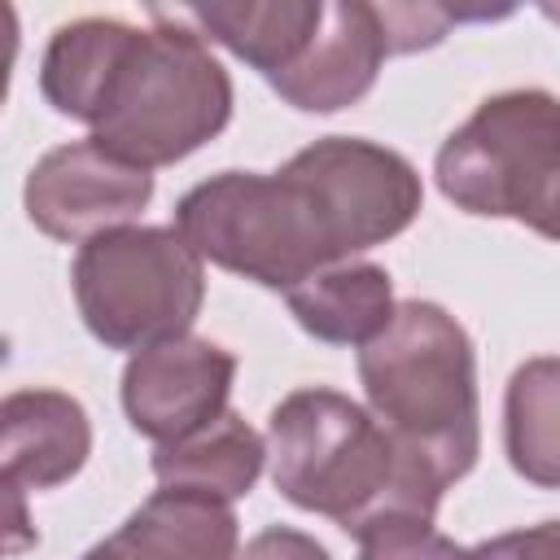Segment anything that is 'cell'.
<instances>
[{"label": "cell", "instance_id": "6da1fadb", "mask_svg": "<svg viewBox=\"0 0 560 560\" xmlns=\"http://www.w3.org/2000/svg\"><path fill=\"white\" fill-rule=\"evenodd\" d=\"M271 486L302 512L337 521L346 534L385 512L433 516L442 481L368 407L306 385L276 402L267 424Z\"/></svg>", "mask_w": 560, "mask_h": 560}, {"label": "cell", "instance_id": "7a4b0ae2", "mask_svg": "<svg viewBox=\"0 0 560 560\" xmlns=\"http://www.w3.org/2000/svg\"><path fill=\"white\" fill-rule=\"evenodd\" d=\"M153 26H127L88 109L92 140L144 171L171 166L214 140L232 114V79L206 39L171 9Z\"/></svg>", "mask_w": 560, "mask_h": 560}, {"label": "cell", "instance_id": "3957f363", "mask_svg": "<svg viewBox=\"0 0 560 560\" xmlns=\"http://www.w3.org/2000/svg\"><path fill=\"white\" fill-rule=\"evenodd\" d=\"M359 381L372 416L442 486L459 481L481 451L472 341L438 302H398L389 328L359 346Z\"/></svg>", "mask_w": 560, "mask_h": 560}, {"label": "cell", "instance_id": "277c9868", "mask_svg": "<svg viewBox=\"0 0 560 560\" xmlns=\"http://www.w3.org/2000/svg\"><path fill=\"white\" fill-rule=\"evenodd\" d=\"M175 232L223 271L262 289H298L315 271L350 262L341 228L319 188L284 162L276 175L223 171L188 188L175 206Z\"/></svg>", "mask_w": 560, "mask_h": 560}, {"label": "cell", "instance_id": "5b68a950", "mask_svg": "<svg viewBox=\"0 0 560 560\" xmlns=\"http://www.w3.org/2000/svg\"><path fill=\"white\" fill-rule=\"evenodd\" d=\"M433 175L459 210L521 219L547 241H560V96L538 88L486 96L446 136Z\"/></svg>", "mask_w": 560, "mask_h": 560}, {"label": "cell", "instance_id": "8992f818", "mask_svg": "<svg viewBox=\"0 0 560 560\" xmlns=\"http://www.w3.org/2000/svg\"><path fill=\"white\" fill-rule=\"evenodd\" d=\"M74 302L109 350H149L184 337L206 298L201 254L171 228H114L79 245Z\"/></svg>", "mask_w": 560, "mask_h": 560}, {"label": "cell", "instance_id": "52a82bcc", "mask_svg": "<svg viewBox=\"0 0 560 560\" xmlns=\"http://www.w3.org/2000/svg\"><path fill=\"white\" fill-rule=\"evenodd\" d=\"M328 201L346 254H363L385 245L420 214V175L416 166L372 140L359 136H324L289 158Z\"/></svg>", "mask_w": 560, "mask_h": 560}, {"label": "cell", "instance_id": "ba28073f", "mask_svg": "<svg viewBox=\"0 0 560 560\" xmlns=\"http://www.w3.org/2000/svg\"><path fill=\"white\" fill-rule=\"evenodd\" d=\"M26 214L52 241H92L127 228L153 197V175L105 144L74 140L48 149L26 175Z\"/></svg>", "mask_w": 560, "mask_h": 560}, {"label": "cell", "instance_id": "9c48e42d", "mask_svg": "<svg viewBox=\"0 0 560 560\" xmlns=\"http://www.w3.org/2000/svg\"><path fill=\"white\" fill-rule=\"evenodd\" d=\"M236 354L210 337H171L131 354L122 372V411L158 446L184 442L228 411Z\"/></svg>", "mask_w": 560, "mask_h": 560}, {"label": "cell", "instance_id": "30bf717a", "mask_svg": "<svg viewBox=\"0 0 560 560\" xmlns=\"http://www.w3.org/2000/svg\"><path fill=\"white\" fill-rule=\"evenodd\" d=\"M389 57L385 22L376 4L363 0H337L324 4V22L311 39V48L271 79V88L306 114H332L354 105L372 83L381 61Z\"/></svg>", "mask_w": 560, "mask_h": 560}, {"label": "cell", "instance_id": "8fae6325", "mask_svg": "<svg viewBox=\"0 0 560 560\" xmlns=\"http://www.w3.org/2000/svg\"><path fill=\"white\" fill-rule=\"evenodd\" d=\"M92 451L79 398L61 389H13L0 402V486L4 494L70 481Z\"/></svg>", "mask_w": 560, "mask_h": 560}, {"label": "cell", "instance_id": "7c38bea8", "mask_svg": "<svg viewBox=\"0 0 560 560\" xmlns=\"http://www.w3.org/2000/svg\"><path fill=\"white\" fill-rule=\"evenodd\" d=\"M83 560H236L232 503L162 486Z\"/></svg>", "mask_w": 560, "mask_h": 560}, {"label": "cell", "instance_id": "4fadbf2b", "mask_svg": "<svg viewBox=\"0 0 560 560\" xmlns=\"http://www.w3.org/2000/svg\"><path fill=\"white\" fill-rule=\"evenodd\" d=\"M184 22L197 26L201 39L223 44L267 79L284 74L315 39L324 22L319 0H267V4H197L175 9Z\"/></svg>", "mask_w": 560, "mask_h": 560}, {"label": "cell", "instance_id": "5bb4252c", "mask_svg": "<svg viewBox=\"0 0 560 560\" xmlns=\"http://www.w3.org/2000/svg\"><path fill=\"white\" fill-rule=\"evenodd\" d=\"M293 319L332 346H368L381 337L398 311L389 271L376 262H337L315 271L306 284L289 289Z\"/></svg>", "mask_w": 560, "mask_h": 560}, {"label": "cell", "instance_id": "9a60e30c", "mask_svg": "<svg viewBox=\"0 0 560 560\" xmlns=\"http://www.w3.org/2000/svg\"><path fill=\"white\" fill-rule=\"evenodd\" d=\"M262 459H267V442L236 411H223L214 424L197 429L192 438L158 446L153 451V477L162 486L201 490V494L232 503V499L254 490Z\"/></svg>", "mask_w": 560, "mask_h": 560}, {"label": "cell", "instance_id": "2e32d148", "mask_svg": "<svg viewBox=\"0 0 560 560\" xmlns=\"http://www.w3.org/2000/svg\"><path fill=\"white\" fill-rule=\"evenodd\" d=\"M508 464L547 490H560V359H525L503 398Z\"/></svg>", "mask_w": 560, "mask_h": 560}, {"label": "cell", "instance_id": "e0dca14e", "mask_svg": "<svg viewBox=\"0 0 560 560\" xmlns=\"http://www.w3.org/2000/svg\"><path fill=\"white\" fill-rule=\"evenodd\" d=\"M359 560H464V547H455L446 534L433 529V516L416 512H385L354 529Z\"/></svg>", "mask_w": 560, "mask_h": 560}, {"label": "cell", "instance_id": "ac0fdd59", "mask_svg": "<svg viewBox=\"0 0 560 560\" xmlns=\"http://www.w3.org/2000/svg\"><path fill=\"white\" fill-rule=\"evenodd\" d=\"M451 18H459V13L438 9V4H389V9H381L389 52H411V48L438 44Z\"/></svg>", "mask_w": 560, "mask_h": 560}, {"label": "cell", "instance_id": "d6986e66", "mask_svg": "<svg viewBox=\"0 0 560 560\" xmlns=\"http://www.w3.org/2000/svg\"><path fill=\"white\" fill-rule=\"evenodd\" d=\"M464 560H560V521H542V525L477 542L472 551H464Z\"/></svg>", "mask_w": 560, "mask_h": 560}, {"label": "cell", "instance_id": "ffe728a7", "mask_svg": "<svg viewBox=\"0 0 560 560\" xmlns=\"http://www.w3.org/2000/svg\"><path fill=\"white\" fill-rule=\"evenodd\" d=\"M236 560H328V551L311 534H302V529L271 525V529L254 534Z\"/></svg>", "mask_w": 560, "mask_h": 560}, {"label": "cell", "instance_id": "44dd1931", "mask_svg": "<svg viewBox=\"0 0 560 560\" xmlns=\"http://www.w3.org/2000/svg\"><path fill=\"white\" fill-rule=\"evenodd\" d=\"M547 18H556V22H560V9H547Z\"/></svg>", "mask_w": 560, "mask_h": 560}]
</instances>
